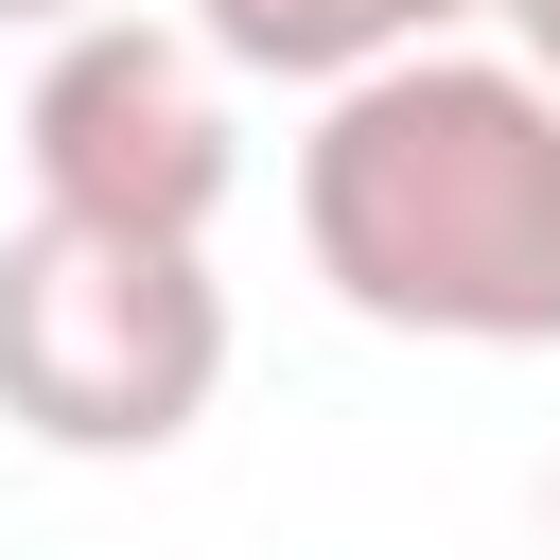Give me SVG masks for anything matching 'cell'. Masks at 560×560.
<instances>
[{"mask_svg":"<svg viewBox=\"0 0 560 560\" xmlns=\"http://www.w3.org/2000/svg\"><path fill=\"white\" fill-rule=\"evenodd\" d=\"M298 245L368 332L560 350V88L525 52H472V35L315 88Z\"/></svg>","mask_w":560,"mask_h":560,"instance_id":"obj_1","label":"cell"},{"mask_svg":"<svg viewBox=\"0 0 560 560\" xmlns=\"http://www.w3.org/2000/svg\"><path fill=\"white\" fill-rule=\"evenodd\" d=\"M228 385V280L158 228L35 210L0 245V420L35 455H175Z\"/></svg>","mask_w":560,"mask_h":560,"instance_id":"obj_2","label":"cell"},{"mask_svg":"<svg viewBox=\"0 0 560 560\" xmlns=\"http://www.w3.org/2000/svg\"><path fill=\"white\" fill-rule=\"evenodd\" d=\"M228 52L192 18H70L35 105H18V158H35V210L70 228H158V245H210L245 140H228Z\"/></svg>","mask_w":560,"mask_h":560,"instance_id":"obj_3","label":"cell"},{"mask_svg":"<svg viewBox=\"0 0 560 560\" xmlns=\"http://www.w3.org/2000/svg\"><path fill=\"white\" fill-rule=\"evenodd\" d=\"M472 18H508V0H192V35H210L228 70H280V88H350V70L438 52V35H472Z\"/></svg>","mask_w":560,"mask_h":560,"instance_id":"obj_4","label":"cell"},{"mask_svg":"<svg viewBox=\"0 0 560 560\" xmlns=\"http://www.w3.org/2000/svg\"><path fill=\"white\" fill-rule=\"evenodd\" d=\"M508 52H525V70L560 88V0H508Z\"/></svg>","mask_w":560,"mask_h":560,"instance_id":"obj_5","label":"cell"},{"mask_svg":"<svg viewBox=\"0 0 560 560\" xmlns=\"http://www.w3.org/2000/svg\"><path fill=\"white\" fill-rule=\"evenodd\" d=\"M0 18H18V35H70V18H105V0H0Z\"/></svg>","mask_w":560,"mask_h":560,"instance_id":"obj_6","label":"cell"},{"mask_svg":"<svg viewBox=\"0 0 560 560\" xmlns=\"http://www.w3.org/2000/svg\"><path fill=\"white\" fill-rule=\"evenodd\" d=\"M542 525H560V490H542Z\"/></svg>","mask_w":560,"mask_h":560,"instance_id":"obj_7","label":"cell"}]
</instances>
